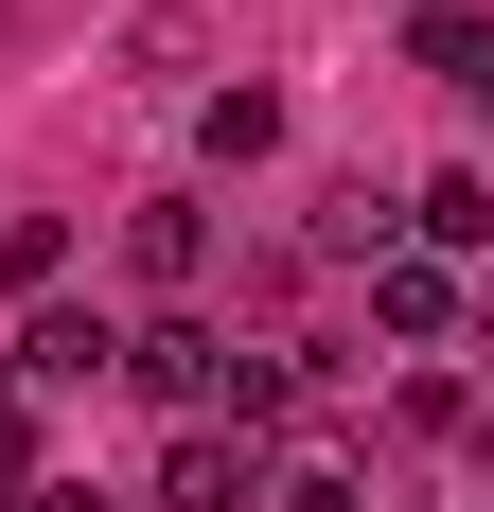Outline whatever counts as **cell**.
I'll return each mask as SVG.
<instances>
[{
    "mask_svg": "<svg viewBox=\"0 0 494 512\" xmlns=\"http://www.w3.org/2000/svg\"><path fill=\"white\" fill-rule=\"evenodd\" d=\"M477 318H494V265H477Z\"/></svg>",
    "mask_w": 494,
    "mask_h": 512,
    "instance_id": "cell-15",
    "label": "cell"
},
{
    "mask_svg": "<svg viewBox=\"0 0 494 512\" xmlns=\"http://www.w3.org/2000/svg\"><path fill=\"white\" fill-rule=\"evenodd\" d=\"M265 512H353V460H336V442H300V460H265Z\"/></svg>",
    "mask_w": 494,
    "mask_h": 512,
    "instance_id": "cell-11",
    "label": "cell"
},
{
    "mask_svg": "<svg viewBox=\"0 0 494 512\" xmlns=\"http://www.w3.org/2000/svg\"><path fill=\"white\" fill-rule=\"evenodd\" d=\"M36 512H124V495H71V477H36Z\"/></svg>",
    "mask_w": 494,
    "mask_h": 512,
    "instance_id": "cell-13",
    "label": "cell"
},
{
    "mask_svg": "<svg viewBox=\"0 0 494 512\" xmlns=\"http://www.w3.org/2000/svg\"><path fill=\"white\" fill-rule=\"evenodd\" d=\"M371 318H389L406 354H424V336H459V283H442L424 248H389V265H371Z\"/></svg>",
    "mask_w": 494,
    "mask_h": 512,
    "instance_id": "cell-7",
    "label": "cell"
},
{
    "mask_svg": "<svg viewBox=\"0 0 494 512\" xmlns=\"http://www.w3.org/2000/svg\"><path fill=\"white\" fill-rule=\"evenodd\" d=\"M459 424H477V460H494V407H459Z\"/></svg>",
    "mask_w": 494,
    "mask_h": 512,
    "instance_id": "cell-14",
    "label": "cell"
},
{
    "mask_svg": "<svg viewBox=\"0 0 494 512\" xmlns=\"http://www.w3.org/2000/svg\"><path fill=\"white\" fill-rule=\"evenodd\" d=\"M212 371H230V336H212V318H142V336H124V389H142V407H177V424H212Z\"/></svg>",
    "mask_w": 494,
    "mask_h": 512,
    "instance_id": "cell-1",
    "label": "cell"
},
{
    "mask_svg": "<svg viewBox=\"0 0 494 512\" xmlns=\"http://www.w3.org/2000/svg\"><path fill=\"white\" fill-rule=\"evenodd\" d=\"M406 230H424V265H442V248L494 265V177H424V195H406Z\"/></svg>",
    "mask_w": 494,
    "mask_h": 512,
    "instance_id": "cell-8",
    "label": "cell"
},
{
    "mask_svg": "<svg viewBox=\"0 0 494 512\" xmlns=\"http://www.w3.org/2000/svg\"><path fill=\"white\" fill-rule=\"evenodd\" d=\"M0 283L53 301V283H71V212H0Z\"/></svg>",
    "mask_w": 494,
    "mask_h": 512,
    "instance_id": "cell-9",
    "label": "cell"
},
{
    "mask_svg": "<svg viewBox=\"0 0 494 512\" xmlns=\"http://www.w3.org/2000/svg\"><path fill=\"white\" fill-rule=\"evenodd\" d=\"M0 477H36V389L0 371Z\"/></svg>",
    "mask_w": 494,
    "mask_h": 512,
    "instance_id": "cell-12",
    "label": "cell"
},
{
    "mask_svg": "<svg viewBox=\"0 0 494 512\" xmlns=\"http://www.w3.org/2000/svg\"><path fill=\"white\" fill-rule=\"evenodd\" d=\"M18 389H89V371H124V336H106V318H71V301H36V336H18Z\"/></svg>",
    "mask_w": 494,
    "mask_h": 512,
    "instance_id": "cell-3",
    "label": "cell"
},
{
    "mask_svg": "<svg viewBox=\"0 0 494 512\" xmlns=\"http://www.w3.org/2000/svg\"><path fill=\"white\" fill-rule=\"evenodd\" d=\"M195 142H212V159H283V89H212Z\"/></svg>",
    "mask_w": 494,
    "mask_h": 512,
    "instance_id": "cell-10",
    "label": "cell"
},
{
    "mask_svg": "<svg viewBox=\"0 0 494 512\" xmlns=\"http://www.w3.org/2000/svg\"><path fill=\"white\" fill-rule=\"evenodd\" d=\"M124 265H142L159 301H177V283L212 265V212H195V195H142V212H124Z\"/></svg>",
    "mask_w": 494,
    "mask_h": 512,
    "instance_id": "cell-4",
    "label": "cell"
},
{
    "mask_svg": "<svg viewBox=\"0 0 494 512\" xmlns=\"http://www.w3.org/2000/svg\"><path fill=\"white\" fill-rule=\"evenodd\" d=\"M159 512H265V442H230V424H195V442L159 460Z\"/></svg>",
    "mask_w": 494,
    "mask_h": 512,
    "instance_id": "cell-2",
    "label": "cell"
},
{
    "mask_svg": "<svg viewBox=\"0 0 494 512\" xmlns=\"http://www.w3.org/2000/svg\"><path fill=\"white\" fill-rule=\"evenodd\" d=\"M195 53H212V0H142L124 18V71L142 89H195Z\"/></svg>",
    "mask_w": 494,
    "mask_h": 512,
    "instance_id": "cell-6",
    "label": "cell"
},
{
    "mask_svg": "<svg viewBox=\"0 0 494 512\" xmlns=\"http://www.w3.org/2000/svg\"><path fill=\"white\" fill-rule=\"evenodd\" d=\"M406 53H424L459 106H494V18H477V0H424V18H406Z\"/></svg>",
    "mask_w": 494,
    "mask_h": 512,
    "instance_id": "cell-5",
    "label": "cell"
}]
</instances>
